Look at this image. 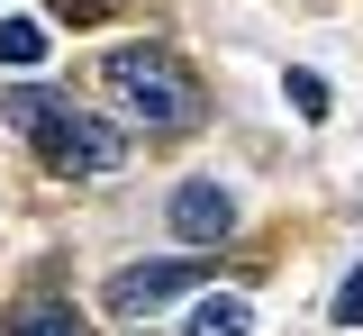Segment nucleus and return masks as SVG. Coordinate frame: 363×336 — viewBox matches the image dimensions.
Wrapping results in <instances>:
<instances>
[{
  "label": "nucleus",
  "mask_w": 363,
  "mask_h": 336,
  "mask_svg": "<svg viewBox=\"0 0 363 336\" xmlns=\"http://www.w3.org/2000/svg\"><path fill=\"white\" fill-rule=\"evenodd\" d=\"M100 82H109V100L128 109V118H145L155 137H182V128H200V82L182 73V55L164 46H118L109 64H100Z\"/></svg>",
  "instance_id": "obj_1"
},
{
  "label": "nucleus",
  "mask_w": 363,
  "mask_h": 336,
  "mask_svg": "<svg viewBox=\"0 0 363 336\" xmlns=\"http://www.w3.org/2000/svg\"><path fill=\"white\" fill-rule=\"evenodd\" d=\"M28 137H37L45 173H64V182H100V173H118V164H128V137H118L109 118L73 109V100H45L37 118H28Z\"/></svg>",
  "instance_id": "obj_2"
},
{
  "label": "nucleus",
  "mask_w": 363,
  "mask_h": 336,
  "mask_svg": "<svg viewBox=\"0 0 363 336\" xmlns=\"http://www.w3.org/2000/svg\"><path fill=\"white\" fill-rule=\"evenodd\" d=\"M200 282V254H164V264H128V273H109V309L118 318H145V309H164L182 291Z\"/></svg>",
  "instance_id": "obj_3"
},
{
  "label": "nucleus",
  "mask_w": 363,
  "mask_h": 336,
  "mask_svg": "<svg viewBox=\"0 0 363 336\" xmlns=\"http://www.w3.org/2000/svg\"><path fill=\"white\" fill-rule=\"evenodd\" d=\"M173 228L191 245H218L227 228H236V200H227L218 182H182V191H173Z\"/></svg>",
  "instance_id": "obj_4"
},
{
  "label": "nucleus",
  "mask_w": 363,
  "mask_h": 336,
  "mask_svg": "<svg viewBox=\"0 0 363 336\" xmlns=\"http://www.w3.org/2000/svg\"><path fill=\"white\" fill-rule=\"evenodd\" d=\"M0 336H82V327H73L64 300H18V309L0 318Z\"/></svg>",
  "instance_id": "obj_5"
},
{
  "label": "nucleus",
  "mask_w": 363,
  "mask_h": 336,
  "mask_svg": "<svg viewBox=\"0 0 363 336\" xmlns=\"http://www.w3.org/2000/svg\"><path fill=\"white\" fill-rule=\"evenodd\" d=\"M245 327H255V309H245L236 291H218V300L191 309V327H182V336H245Z\"/></svg>",
  "instance_id": "obj_6"
},
{
  "label": "nucleus",
  "mask_w": 363,
  "mask_h": 336,
  "mask_svg": "<svg viewBox=\"0 0 363 336\" xmlns=\"http://www.w3.org/2000/svg\"><path fill=\"white\" fill-rule=\"evenodd\" d=\"M0 64H18V73L45 64V28H37V18H0Z\"/></svg>",
  "instance_id": "obj_7"
},
{
  "label": "nucleus",
  "mask_w": 363,
  "mask_h": 336,
  "mask_svg": "<svg viewBox=\"0 0 363 336\" xmlns=\"http://www.w3.org/2000/svg\"><path fill=\"white\" fill-rule=\"evenodd\" d=\"M291 109H300V118H327V82H318V73H291Z\"/></svg>",
  "instance_id": "obj_8"
},
{
  "label": "nucleus",
  "mask_w": 363,
  "mask_h": 336,
  "mask_svg": "<svg viewBox=\"0 0 363 336\" xmlns=\"http://www.w3.org/2000/svg\"><path fill=\"white\" fill-rule=\"evenodd\" d=\"M336 327H363V264L345 273V291H336Z\"/></svg>",
  "instance_id": "obj_9"
},
{
  "label": "nucleus",
  "mask_w": 363,
  "mask_h": 336,
  "mask_svg": "<svg viewBox=\"0 0 363 336\" xmlns=\"http://www.w3.org/2000/svg\"><path fill=\"white\" fill-rule=\"evenodd\" d=\"M55 18H73V28H100L109 9H100V0H55Z\"/></svg>",
  "instance_id": "obj_10"
}]
</instances>
